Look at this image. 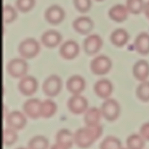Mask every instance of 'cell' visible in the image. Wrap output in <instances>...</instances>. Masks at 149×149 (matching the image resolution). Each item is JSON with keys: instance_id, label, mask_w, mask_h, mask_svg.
<instances>
[{"instance_id": "17", "label": "cell", "mask_w": 149, "mask_h": 149, "mask_svg": "<svg viewBox=\"0 0 149 149\" xmlns=\"http://www.w3.org/2000/svg\"><path fill=\"white\" fill-rule=\"evenodd\" d=\"M94 91L100 98H107L112 93V84L106 79H100L94 84Z\"/></svg>"}, {"instance_id": "10", "label": "cell", "mask_w": 149, "mask_h": 149, "mask_svg": "<svg viewBox=\"0 0 149 149\" xmlns=\"http://www.w3.org/2000/svg\"><path fill=\"white\" fill-rule=\"evenodd\" d=\"M26 119L24 115L18 111H13L6 116V124L8 127L15 130H20L24 127Z\"/></svg>"}, {"instance_id": "26", "label": "cell", "mask_w": 149, "mask_h": 149, "mask_svg": "<svg viewBox=\"0 0 149 149\" xmlns=\"http://www.w3.org/2000/svg\"><path fill=\"white\" fill-rule=\"evenodd\" d=\"M143 138L141 135L133 134L127 138L126 144L127 147L130 149H141L144 146Z\"/></svg>"}, {"instance_id": "2", "label": "cell", "mask_w": 149, "mask_h": 149, "mask_svg": "<svg viewBox=\"0 0 149 149\" xmlns=\"http://www.w3.org/2000/svg\"><path fill=\"white\" fill-rule=\"evenodd\" d=\"M17 50L23 58L30 59L38 54L39 51V45L33 38H27L19 44Z\"/></svg>"}, {"instance_id": "15", "label": "cell", "mask_w": 149, "mask_h": 149, "mask_svg": "<svg viewBox=\"0 0 149 149\" xmlns=\"http://www.w3.org/2000/svg\"><path fill=\"white\" fill-rule=\"evenodd\" d=\"M62 36L55 30H48L44 32L41 36V42L44 46L48 48L56 47L61 42Z\"/></svg>"}, {"instance_id": "34", "label": "cell", "mask_w": 149, "mask_h": 149, "mask_svg": "<svg viewBox=\"0 0 149 149\" xmlns=\"http://www.w3.org/2000/svg\"><path fill=\"white\" fill-rule=\"evenodd\" d=\"M140 135L146 141H149V122L143 124L140 128Z\"/></svg>"}, {"instance_id": "12", "label": "cell", "mask_w": 149, "mask_h": 149, "mask_svg": "<svg viewBox=\"0 0 149 149\" xmlns=\"http://www.w3.org/2000/svg\"><path fill=\"white\" fill-rule=\"evenodd\" d=\"M65 13L63 10L56 4L48 7L45 12V18L52 25H58L64 18Z\"/></svg>"}, {"instance_id": "7", "label": "cell", "mask_w": 149, "mask_h": 149, "mask_svg": "<svg viewBox=\"0 0 149 149\" xmlns=\"http://www.w3.org/2000/svg\"><path fill=\"white\" fill-rule=\"evenodd\" d=\"M87 100L85 97L79 94L74 95L68 98L67 101L68 109L74 114H80L87 109Z\"/></svg>"}, {"instance_id": "18", "label": "cell", "mask_w": 149, "mask_h": 149, "mask_svg": "<svg viewBox=\"0 0 149 149\" xmlns=\"http://www.w3.org/2000/svg\"><path fill=\"white\" fill-rule=\"evenodd\" d=\"M85 87L84 79L79 75L71 76L66 81V88L73 95L79 94Z\"/></svg>"}, {"instance_id": "23", "label": "cell", "mask_w": 149, "mask_h": 149, "mask_svg": "<svg viewBox=\"0 0 149 149\" xmlns=\"http://www.w3.org/2000/svg\"><path fill=\"white\" fill-rule=\"evenodd\" d=\"M129 39L127 32L123 29H117L113 31L110 36L111 42L116 47H122Z\"/></svg>"}, {"instance_id": "8", "label": "cell", "mask_w": 149, "mask_h": 149, "mask_svg": "<svg viewBox=\"0 0 149 149\" xmlns=\"http://www.w3.org/2000/svg\"><path fill=\"white\" fill-rule=\"evenodd\" d=\"M37 81L31 76L23 77L17 84V88L21 94L25 96H31L36 91Z\"/></svg>"}, {"instance_id": "11", "label": "cell", "mask_w": 149, "mask_h": 149, "mask_svg": "<svg viewBox=\"0 0 149 149\" xmlns=\"http://www.w3.org/2000/svg\"><path fill=\"white\" fill-rule=\"evenodd\" d=\"M42 102L37 98H30L23 103L22 109L26 116L33 119L40 116V105Z\"/></svg>"}, {"instance_id": "21", "label": "cell", "mask_w": 149, "mask_h": 149, "mask_svg": "<svg viewBox=\"0 0 149 149\" xmlns=\"http://www.w3.org/2000/svg\"><path fill=\"white\" fill-rule=\"evenodd\" d=\"M127 9L122 4H116L109 10V16L111 20L117 23L124 21L127 17Z\"/></svg>"}, {"instance_id": "4", "label": "cell", "mask_w": 149, "mask_h": 149, "mask_svg": "<svg viewBox=\"0 0 149 149\" xmlns=\"http://www.w3.org/2000/svg\"><path fill=\"white\" fill-rule=\"evenodd\" d=\"M90 67L95 75H103L107 74L111 68V61L106 55H100L92 60Z\"/></svg>"}, {"instance_id": "31", "label": "cell", "mask_w": 149, "mask_h": 149, "mask_svg": "<svg viewBox=\"0 0 149 149\" xmlns=\"http://www.w3.org/2000/svg\"><path fill=\"white\" fill-rule=\"evenodd\" d=\"M16 17H17V13L12 6L7 4L3 7L2 19L4 23H11L15 20Z\"/></svg>"}, {"instance_id": "32", "label": "cell", "mask_w": 149, "mask_h": 149, "mask_svg": "<svg viewBox=\"0 0 149 149\" xmlns=\"http://www.w3.org/2000/svg\"><path fill=\"white\" fill-rule=\"evenodd\" d=\"M35 0H16L15 7L21 13H27L34 6Z\"/></svg>"}, {"instance_id": "35", "label": "cell", "mask_w": 149, "mask_h": 149, "mask_svg": "<svg viewBox=\"0 0 149 149\" xmlns=\"http://www.w3.org/2000/svg\"><path fill=\"white\" fill-rule=\"evenodd\" d=\"M143 11H144V14H145V15L149 19V1H147V2L145 4V5H144Z\"/></svg>"}, {"instance_id": "6", "label": "cell", "mask_w": 149, "mask_h": 149, "mask_svg": "<svg viewBox=\"0 0 149 149\" xmlns=\"http://www.w3.org/2000/svg\"><path fill=\"white\" fill-rule=\"evenodd\" d=\"M101 113L105 119L113 122L119 113V105L114 99H107L101 105Z\"/></svg>"}, {"instance_id": "36", "label": "cell", "mask_w": 149, "mask_h": 149, "mask_svg": "<svg viewBox=\"0 0 149 149\" xmlns=\"http://www.w3.org/2000/svg\"><path fill=\"white\" fill-rule=\"evenodd\" d=\"M95 1H103V0H95Z\"/></svg>"}, {"instance_id": "22", "label": "cell", "mask_w": 149, "mask_h": 149, "mask_svg": "<svg viewBox=\"0 0 149 149\" xmlns=\"http://www.w3.org/2000/svg\"><path fill=\"white\" fill-rule=\"evenodd\" d=\"M101 114V111L96 107H91L87 109L84 114V122L86 126L97 125Z\"/></svg>"}, {"instance_id": "13", "label": "cell", "mask_w": 149, "mask_h": 149, "mask_svg": "<svg viewBox=\"0 0 149 149\" xmlns=\"http://www.w3.org/2000/svg\"><path fill=\"white\" fill-rule=\"evenodd\" d=\"M79 52L78 44L73 40H68L63 43L59 48V54L65 60H71L75 58Z\"/></svg>"}, {"instance_id": "19", "label": "cell", "mask_w": 149, "mask_h": 149, "mask_svg": "<svg viewBox=\"0 0 149 149\" xmlns=\"http://www.w3.org/2000/svg\"><path fill=\"white\" fill-rule=\"evenodd\" d=\"M134 47L137 52L143 55L149 53V34L142 32L137 36L134 41Z\"/></svg>"}, {"instance_id": "14", "label": "cell", "mask_w": 149, "mask_h": 149, "mask_svg": "<svg viewBox=\"0 0 149 149\" xmlns=\"http://www.w3.org/2000/svg\"><path fill=\"white\" fill-rule=\"evenodd\" d=\"M93 22L86 16H81L73 21L72 26L74 30L80 34H87L93 29Z\"/></svg>"}, {"instance_id": "5", "label": "cell", "mask_w": 149, "mask_h": 149, "mask_svg": "<svg viewBox=\"0 0 149 149\" xmlns=\"http://www.w3.org/2000/svg\"><path fill=\"white\" fill-rule=\"evenodd\" d=\"M62 86L61 79L58 76L51 75L48 77L42 83V90L45 95L55 97L60 93Z\"/></svg>"}, {"instance_id": "28", "label": "cell", "mask_w": 149, "mask_h": 149, "mask_svg": "<svg viewBox=\"0 0 149 149\" xmlns=\"http://www.w3.org/2000/svg\"><path fill=\"white\" fill-rule=\"evenodd\" d=\"M143 0H126V7L132 14H140L144 8Z\"/></svg>"}, {"instance_id": "3", "label": "cell", "mask_w": 149, "mask_h": 149, "mask_svg": "<svg viewBox=\"0 0 149 149\" xmlns=\"http://www.w3.org/2000/svg\"><path fill=\"white\" fill-rule=\"evenodd\" d=\"M7 72L13 78H20L26 75L28 71L27 63L22 58H13L7 64Z\"/></svg>"}, {"instance_id": "25", "label": "cell", "mask_w": 149, "mask_h": 149, "mask_svg": "<svg viewBox=\"0 0 149 149\" xmlns=\"http://www.w3.org/2000/svg\"><path fill=\"white\" fill-rule=\"evenodd\" d=\"M48 141L42 135L34 136L28 142V148L30 149H45L48 147Z\"/></svg>"}, {"instance_id": "20", "label": "cell", "mask_w": 149, "mask_h": 149, "mask_svg": "<svg viewBox=\"0 0 149 149\" xmlns=\"http://www.w3.org/2000/svg\"><path fill=\"white\" fill-rule=\"evenodd\" d=\"M74 135L69 130L61 129L55 135V142L62 148H69L72 146Z\"/></svg>"}, {"instance_id": "9", "label": "cell", "mask_w": 149, "mask_h": 149, "mask_svg": "<svg viewBox=\"0 0 149 149\" xmlns=\"http://www.w3.org/2000/svg\"><path fill=\"white\" fill-rule=\"evenodd\" d=\"M103 45V42L97 34L89 35L84 39L83 49L84 52L88 55H93L97 53Z\"/></svg>"}, {"instance_id": "24", "label": "cell", "mask_w": 149, "mask_h": 149, "mask_svg": "<svg viewBox=\"0 0 149 149\" xmlns=\"http://www.w3.org/2000/svg\"><path fill=\"white\" fill-rule=\"evenodd\" d=\"M57 110L56 104L50 99L42 101L40 105V116L42 118H49Z\"/></svg>"}, {"instance_id": "1", "label": "cell", "mask_w": 149, "mask_h": 149, "mask_svg": "<svg viewBox=\"0 0 149 149\" xmlns=\"http://www.w3.org/2000/svg\"><path fill=\"white\" fill-rule=\"evenodd\" d=\"M102 131V127L98 124L79 128L74 132V141L79 148H87L101 135Z\"/></svg>"}, {"instance_id": "29", "label": "cell", "mask_w": 149, "mask_h": 149, "mask_svg": "<svg viewBox=\"0 0 149 149\" xmlns=\"http://www.w3.org/2000/svg\"><path fill=\"white\" fill-rule=\"evenodd\" d=\"M17 139V133L15 132V130L8 127L3 130L2 132V142L4 145L10 146L15 143Z\"/></svg>"}, {"instance_id": "33", "label": "cell", "mask_w": 149, "mask_h": 149, "mask_svg": "<svg viewBox=\"0 0 149 149\" xmlns=\"http://www.w3.org/2000/svg\"><path fill=\"white\" fill-rule=\"evenodd\" d=\"M73 1L76 10H78L79 13H87L91 7L90 0H73Z\"/></svg>"}, {"instance_id": "27", "label": "cell", "mask_w": 149, "mask_h": 149, "mask_svg": "<svg viewBox=\"0 0 149 149\" xmlns=\"http://www.w3.org/2000/svg\"><path fill=\"white\" fill-rule=\"evenodd\" d=\"M136 96L143 102L149 101V81H143L136 88Z\"/></svg>"}, {"instance_id": "30", "label": "cell", "mask_w": 149, "mask_h": 149, "mask_svg": "<svg viewBox=\"0 0 149 149\" xmlns=\"http://www.w3.org/2000/svg\"><path fill=\"white\" fill-rule=\"evenodd\" d=\"M121 143L119 140L113 136H107L103 140L99 145V148H121Z\"/></svg>"}, {"instance_id": "16", "label": "cell", "mask_w": 149, "mask_h": 149, "mask_svg": "<svg viewBox=\"0 0 149 149\" xmlns=\"http://www.w3.org/2000/svg\"><path fill=\"white\" fill-rule=\"evenodd\" d=\"M134 77L138 81H143L149 76V64L145 60H139L132 67Z\"/></svg>"}]
</instances>
